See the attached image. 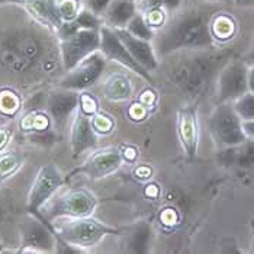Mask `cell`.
Here are the masks:
<instances>
[{"mask_svg": "<svg viewBox=\"0 0 254 254\" xmlns=\"http://www.w3.org/2000/svg\"><path fill=\"white\" fill-rule=\"evenodd\" d=\"M56 32L34 19L18 3L0 4V67L10 74L25 76L39 68L53 73L56 60L61 61L53 38Z\"/></svg>", "mask_w": 254, "mask_h": 254, "instance_id": "obj_1", "label": "cell"}, {"mask_svg": "<svg viewBox=\"0 0 254 254\" xmlns=\"http://www.w3.org/2000/svg\"><path fill=\"white\" fill-rule=\"evenodd\" d=\"M211 16L206 12L193 9L177 13L173 19L167 20L153 39L157 56L215 48L216 42L209 26Z\"/></svg>", "mask_w": 254, "mask_h": 254, "instance_id": "obj_2", "label": "cell"}, {"mask_svg": "<svg viewBox=\"0 0 254 254\" xmlns=\"http://www.w3.org/2000/svg\"><path fill=\"white\" fill-rule=\"evenodd\" d=\"M228 60V51L215 48L188 51V56L172 68L170 78L183 95L192 99L200 98L209 92L212 84H216L218 74Z\"/></svg>", "mask_w": 254, "mask_h": 254, "instance_id": "obj_3", "label": "cell"}, {"mask_svg": "<svg viewBox=\"0 0 254 254\" xmlns=\"http://www.w3.org/2000/svg\"><path fill=\"white\" fill-rule=\"evenodd\" d=\"M51 227L60 238L84 253L98 247L106 237L119 233L92 216H61L54 219Z\"/></svg>", "mask_w": 254, "mask_h": 254, "instance_id": "obj_4", "label": "cell"}, {"mask_svg": "<svg viewBox=\"0 0 254 254\" xmlns=\"http://www.w3.org/2000/svg\"><path fill=\"white\" fill-rule=\"evenodd\" d=\"M208 132L219 148L233 147L247 139L243 119L237 114L233 102H219L206 121Z\"/></svg>", "mask_w": 254, "mask_h": 254, "instance_id": "obj_5", "label": "cell"}, {"mask_svg": "<svg viewBox=\"0 0 254 254\" xmlns=\"http://www.w3.org/2000/svg\"><path fill=\"white\" fill-rule=\"evenodd\" d=\"M98 196L86 188H71L56 196L44 206V215L54 221L61 216H92Z\"/></svg>", "mask_w": 254, "mask_h": 254, "instance_id": "obj_6", "label": "cell"}, {"mask_svg": "<svg viewBox=\"0 0 254 254\" xmlns=\"http://www.w3.org/2000/svg\"><path fill=\"white\" fill-rule=\"evenodd\" d=\"M19 253H56V234L51 224L38 214H31L19 225Z\"/></svg>", "mask_w": 254, "mask_h": 254, "instance_id": "obj_7", "label": "cell"}, {"mask_svg": "<svg viewBox=\"0 0 254 254\" xmlns=\"http://www.w3.org/2000/svg\"><path fill=\"white\" fill-rule=\"evenodd\" d=\"M99 31L78 29L77 32L59 39L61 65L65 71L73 68L81 60L99 51V48H100V32Z\"/></svg>", "mask_w": 254, "mask_h": 254, "instance_id": "obj_8", "label": "cell"}, {"mask_svg": "<svg viewBox=\"0 0 254 254\" xmlns=\"http://www.w3.org/2000/svg\"><path fill=\"white\" fill-rule=\"evenodd\" d=\"M105 67L106 57L100 51H96L89 57L81 60L68 71H65V74L60 78L59 87L74 92H84L93 87L100 80Z\"/></svg>", "mask_w": 254, "mask_h": 254, "instance_id": "obj_9", "label": "cell"}, {"mask_svg": "<svg viewBox=\"0 0 254 254\" xmlns=\"http://www.w3.org/2000/svg\"><path fill=\"white\" fill-rule=\"evenodd\" d=\"M249 64L243 59H230L216 78V96L219 102H234L249 92Z\"/></svg>", "mask_w": 254, "mask_h": 254, "instance_id": "obj_10", "label": "cell"}, {"mask_svg": "<svg viewBox=\"0 0 254 254\" xmlns=\"http://www.w3.org/2000/svg\"><path fill=\"white\" fill-rule=\"evenodd\" d=\"M64 185V176L60 169L53 164H44L39 167L38 173L32 182L28 193V211L29 214H37L42 209Z\"/></svg>", "mask_w": 254, "mask_h": 254, "instance_id": "obj_11", "label": "cell"}, {"mask_svg": "<svg viewBox=\"0 0 254 254\" xmlns=\"http://www.w3.org/2000/svg\"><path fill=\"white\" fill-rule=\"evenodd\" d=\"M99 32H100V48H99V51L106 57V60H112L118 64H121L122 67H125L127 70L135 73L141 78H144L147 81H153L151 73H148L139 63L134 60V57L127 50V47L122 44V41L117 35L115 29L103 25Z\"/></svg>", "mask_w": 254, "mask_h": 254, "instance_id": "obj_12", "label": "cell"}, {"mask_svg": "<svg viewBox=\"0 0 254 254\" xmlns=\"http://www.w3.org/2000/svg\"><path fill=\"white\" fill-rule=\"evenodd\" d=\"M176 131L180 147L188 160H193L199 148V115L195 105L186 103L179 108L176 117Z\"/></svg>", "mask_w": 254, "mask_h": 254, "instance_id": "obj_13", "label": "cell"}, {"mask_svg": "<svg viewBox=\"0 0 254 254\" xmlns=\"http://www.w3.org/2000/svg\"><path fill=\"white\" fill-rule=\"evenodd\" d=\"M122 153L118 147H106L92 151L83 164L77 167L73 173H81L87 177L98 180L111 176L122 166Z\"/></svg>", "mask_w": 254, "mask_h": 254, "instance_id": "obj_14", "label": "cell"}, {"mask_svg": "<svg viewBox=\"0 0 254 254\" xmlns=\"http://www.w3.org/2000/svg\"><path fill=\"white\" fill-rule=\"evenodd\" d=\"M78 108V92L61 89L50 93L45 102V111L56 127H64L67 121L74 115Z\"/></svg>", "mask_w": 254, "mask_h": 254, "instance_id": "obj_15", "label": "cell"}, {"mask_svg": "<svg viewBox=\"0 0 254 254\" xmlns=\"http://www.w3.org/2000/svg\"><path fill=\"white\" fill-rule=\"evenodd\" d=\"M96 144H98V134L92 127L90 117L77 108V111L73 115L71 128H70V147L73 156H81L83 153L95 148Z\"/></svg>", "mask_w": 254, "mask_h": 254, "instance_id": "obj_16", "label": "cell"}, {"mask_svg": "<svg viewBox=\"0 0 254 254\" xmlns=\"http://www.w3.org/2000/svg\"><path fill=\"white\" fill-rule=\"evenodd\" d=\"M115 32L137 63H139L148 73L156 71L160 65V61H158V56H157L153 41L137 38L132 34H129L125 28L115 29Z\"/></svg>", "mask_w": 254, "mask_h": 254, "instance_id": "obj_17", "label": "cell"}, {"mask_svg": "<svg viewBox=\"0 0 254 254\" xmlns=\"http://www.w3.org/2000/svg\"><path fill=\"white\" fill-rule=\"evenodd\" d=\"M135 3L138 13L157 32L170 19V13L180 10L185 0H135Z\"/></svg>", "mask_w": 254, "mask_h": 254, "instance_id": "obj_18", "label": "cell"}, {"mask_svg": "<svg viewBox=\"0 0 254 254\" xmlns=\"http://www.w3.org/2000/svg\"><path fill=\"white\" fill-rule=\"evenodd\" d=\"M216 160L221 166L235 170H253L254 169V139L247 138L244 142L233 147L221 148Z\"/></svg>", "mask_w": 254, "mask_h": 254, "instance_id": "obj_19", "label": "cell"}, {"mask_svg": "<svg viewBox=\"0 0 254 254\" xmlns=\"http://www.w3.org/2000/svg\"><path fill=\"white\" fill-rule=\"evenodd\" d=\"M22 6L38 23L56 32L57 35V31L63 25V19L57 10L56 0H25Z\"/></svg>", "mask_w": 254, "mask_h": 254, "instance_id": "obj_20", "label": "cell"}, {"mask_svg": "<svg viewBox=\"0 0 254 254\" xmlns=\"http://www.w3.org/2000/svg\"><path fill=\"white\" fill-rule=\"evenodd\" d=\"M138 13L135 0H112L106 12L102 15L103 25L112 29H122Z\"/></svg>", "mask_w": 254, "mask_h": 254, "instance_id": "obj_21", "label": "cell"}, {"mask_svg": "<svg viewBox=\"0 0 254 254\" xmlns=\"http://www.w3.org/2000/svg\"><path fill=\"white\" fill-rule=\"evenodd\" d=\"M103 96L112 102H124L132 98L134 86L128 76L122 73H114L105 80L102 86Z\"/></svg>", "mask_w": 254, "mask_h": 254, "instance_id": "obj_22", "label": "cell"}, {"mask_svg": "<svg viewBox=\"0 0 254 254\" xmlns=\"http://www.w3.org/2000/svg\"><path fill=\"white\" fill-rule=\"evenodd\" d=\"M211 34L216 44H225L234 38L238 31V23L233 15L227 12H219L211 16Z\"/></svg>", "mask_w": 254, "mask_h": 254, "instance_id": "obj_23", "label": "cell"}, {"mask_svg": "<svg viewBox=\"0 0 254 254\" xmlns=\"http://www.w3.org/2000/svg\"><path fill=\"white\" fill-rule=\"evenodd\" d=\"M51 122L53 121L47 111H42V109L28 111L20 118L19 128L20 131L28 132V134H39V132L48 131Z\"/></svg>", "mask_w": 254, "mask_h": 254, "instance_id": "obj_24", "label": "cell"}, {"mask_svg": "<svg viewBox=\"0 0 254 254\" xmlns=\"http://www.w3.org/2000/svg\"><path fill=\"white\" fill-rule=\"evenodd\" d=\"M25 160L26 157L19 150L0 151V183L15 176L25 164Z\"/></svg>", "mask_w": 254, "mask_h": 254, "instance_id": "obj_25", "label": "cell"}, {"mask_svg": "<svg viewBox=\"0 0 254 254\" xmlns=\"http://www.w3.org/2000/svg\"><path fill=\"white\" fill-rule=\"evenodd\" d=\"M151 240V228L148 224L142 222L135 227V230L128 235V250L132 253H147Z\"/></svg>", "mask_w": 254, "mask_h": 254, "instance_id": "obj_26", "label": "cell"}, {"mask_svg": "<svg viewBox=\"0 0 254 254\" xmlns=\"http://www.w3.org/2000/svg\"><path fill=\"white\" fill-rule=\"evenodd\" d=\"M22 109V98L19 95L9 89L4 87L0 90V115L3 117H15Z\"/></svg>", "mask_w": 254, "mask_h": 254, "instance_id": "obj_27", "label": "cell"}, {"mask_svg": "<svg viewBox=\"0 0 254 254\" xmlns=\"http://www.w3.org/2000/svg\"><path fill=\"white\" fill-rule=\"evenodd\" d=\"M129 34H132L134 37L141 39H145V41H153L156 37V31L147 23V20L142 18L141 13H137L131 22L127 25L125 28Z\"/></svg>", "mask_w": 254, "mask_h": 254, "instance_id": "obj_28", "label": "cell"}, {"mask_svg": "<svg viewBox=\"0 0 254 254\" xmlns=\"http://www.w3.org/2000/svg\"><path fill=\"white\" fill-rule=\"evenodd\" d=\"M56 3L63 22L74 20L80 13V10L84 7L83 0H56Z\"/></svg>", "mask_w": 254, "mask_h": 254, "instance_id": "obj_29", "label": "cell"}, {"mask_svg": "<svg viewBox=\"0 0 254 254\" xmlns=\"http://www.w3.org/2000/svg\"><path fill=\"white\" fill-rule=\"evenodd\" d=\"M234 103L235 111L240 115V118L244 121H252L254 119V93L253 92H247L246 95H243L241 98L233 102Z\"/></svg>", "mask_w": 254, "mask_h": 254, "instance_id": "obj_30", "label": "cell"}, {"mask_svg": "<svg viewBox=\"0 0 254 254\" xmlns=\"http://www.w3.org/2000/svg\"><path fill=\"white\" fill-rule=\"evenodd\" d=\"M80 29H93L99 31L103 26V19L102 16H99L96 13H93L92 10H89L87 7H83L77 15V18L74 19Z\"/></svg>", "mask_w": 254, "mask_h": 254, "instance_id": "obj_31", "label": "cell"}, {"mask_svg": "<svg viewBox=\"0 0 254 254\" xmlns=\"http://www.w3.org/2000/svg\"><path fill=\"white\" fill-rule=\"evenodd\" d=\"M90 122H92V127L95 129L96 134L100 135H106V134H111L115 128V121L112 119V117L106 115V114H102V112H96L95 115L90 117Z\"/></svg>", "mask_w": 254, "mask_h": 254, "instance_id": "obj_32", "label": "cell"}, {"mask_svg": "<svg viewBox=\"0 0 254 254\" xmlns=\"http://www.w3.org/2000/svg\"><path fill=\"white\" fill-rule=\"evenodd\" d=\"M78 109L92 117L98 112V100L90 93H81L78 95Z\"/></svg>", "mask_w": 254, "mask_h": 254, "instance_id": "obj_33", "label": "cell"}, {"mask_svg": "<svg viewBox=\"0 0 254 254\" xmlns=\"http://www.w3.org/2000/svg\"><path fill=\"white\" fill-rule=\"evenodd\" d=\"M111 1L112 0H83L84 7H87L89 10H92L93 13H96L99 16H102L106 12Z\"/></svg>", "mask_w": 254, "mask_h": 254, "instance_id": "obj_34", "label": "cell"}, {"mask_svg": "<svg viewBox=\"0 0 254 254\" xmlns=\"http://www.w3.org/2000/svg\"><path fill=\"white\" fill-rule=\"evenodd\" d=\"M13 135V131L10 127L7 125H0V151L6 150V147L9 145L10 139Z\"/></svg>", "mask_w": 254, "mask_h": 254, "instance_id": "obj_35", "label": "cell"}, {"mask_svg": "<svg viewBox=\"0 0 254 254\" xmlns=\"http://www.w3.org/2000/svg\"><path fill=\"white\" fill-rule=\"evenodd\" d=\"M243 128H244V132H246L247 138L254 139V119H252V121H244L243 122Z\"/></svg>", "mask_w": 254, "mask_h": 254, "instance_id": "obj_36", "label": "cell"}, {"mask_svg": "<svg viewBox=\"0 0 254 254\" xmlns=\"http://www.w3.org/2000/svg\"><path fill=\"white\" fill-rule=\"evenodd\" d=\"M247 84H249V92H253L254 93V65H249Z\"/></svg>", "mask_w": 254, "mask_h": 254, "instance_id": "obj_37", "label": "cell"}, {"mask_svg": "<svg viewBox=\"0 0 254 254\" xmlns=\"http://www.w3.org/2000/svg\"><path fill=\"white\" fill-rule=\"evenodd\" d=\"M244 61L249 64V65H254V45L250 48V51L244 56Z\"/></svg>", "mask_w": 254, "mask_h": 254, "instance_id": "obj_38", "label": "cell"}, {"mask_svg": "<svg viewBox=\"0 0 254 254\" xmlns=\"http://www.w3.org/2000/svg\"><path fill=\"white\" fill-rule=\"evenodd\" d=\"M238 6H246V7H254V0H234Z\"/></svg>", "mask_w": 254, "mask_h": 254, "instance_id": "obj_39", "label": "cell"}, {"mask_svg": "<svg viewBox=\"0 0 254 254\" xmlns=\"http://www.w3.org/2000/svg\"><path fill=\"white\" fill-rule=\"evenodd\" d=\"M199 1H206V3H219V1H234V0H199Z\"/></svg>", "mask_w": 254, "mask_h": 254, "instance_id": "obj_40", "label": "cell"}, {"mask_svg": "<svg viewBox=\"0 0 254 254\" xmlns=\"http://www.w3.org/2000/svg\"><path fill=\"white\" fill-rule=\"evenodd\" d=\"M4 219V209H1L0 208V224H1V221Z\"/></svg>", "mask_w": 254, "mask_h": 254, "instance_id": "obj_41", "label": "cell"}, {"mask_svg": "<svg viewBox=\"0 0 254 254\" xmlns=\"http://www.w3.org/2000/svg\"><path fill=\"white\" fill-rule=\"evenodd\" d=\"M0 253H4V244L0 243Z\"/></svg>", "mask_w": 254, "mask_h": 254, "instance_id": "obj_42", "label": "cell"}, {"mask_svg": "<svg viewBox=\"0 0 254 254\" xmlns=\"http://www.w3.org/2000/svg\"><path fill=\"white\" fill-rule=\"evenodd\" d=\"M185 1H190V0H185Z\"/></svg>", "mask_w": 254, "mask_h": 254, "instance_id": "obj_43", "label": "cell"}]
</instances>
